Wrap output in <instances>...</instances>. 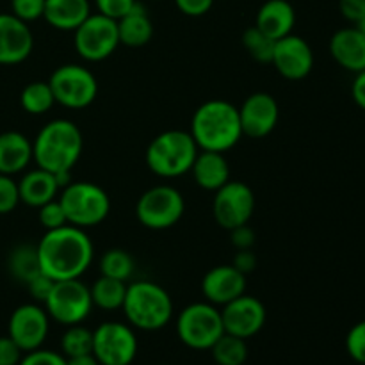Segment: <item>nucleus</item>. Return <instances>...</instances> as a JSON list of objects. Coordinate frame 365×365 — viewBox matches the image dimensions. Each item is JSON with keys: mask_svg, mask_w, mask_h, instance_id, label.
<instances>
[{"mask_svg": "<svg viewBox=\"0 0 365 365\" xmlns=\"http://www.w3.org/2000/svg\"><path fill=\"white\" fill-rule=\"evenodd\" d=\"M116 21L120 45L139 48V46L148 45L150 39L153 38V24L150 20L148 11L141 2H135V6Z\"/></svg>", "mask_w": 365, "mask_h": 365, "instance_id": "obj_26", "label": "nucleus"}, {"mask_svg": "<svg viewBox=\"0 0 365 365\" xmlns=\"http://www.w3.org/2000/svg\"><path fill=\"white\" fill-rule=\"evenodd\" d=\"M66 365H100L98 360L95 359L93 353H88V355H78L71 356V359H66Z\"/></svg>", "mask_w": 365, "mask_h": 365, "instance_id": "obj_47", "label": "nucleus"}, {"mask_svg": "<svg viewBox=\"0 0 365 365\" xmlns=\"http://www.w3.org/2000/svg\"><path fill=\"white\" fill-rule=\"evenodd\" d=\"M280 118V109L274 96L269 93H253L239 107L242 135L253 139H262L274 130Z\"/></svg>", "mask_w": 365, "mask_h": 365, "instance_id": "obj_17", "label": "nucleus"}, {"mask_svg": "<svg viewBox=\"0 0 365 365\" xmlns=\"http://www.w3.org/2000/svg\"><path fill=\"white\" fill-rule=\"evenodd\" d=\"M135 2L138 0H95L98 13L113 20H120L121 16H125L135 6Z\"/></svg>", "mask_w": 365, "mask_h": 365, "instance_id": "obj_39", "label": "nucleus"}, {"mask_svg": "<svg viewBox=\"0 0 365 365\" xmlns=\"http://www.w3.org/2000/svg\"><path fill=\"white\" fill-rule=\"evenodd\" d=\"M175 6L185 16L198 18L212 9L214 0H175Z\"/></svg>", "mask_w": 365, "mask_h": 365, "instance_id": "obj_41", "label": "nucleus"}, {"mask_svg": "<svg viewBox=\"0 0 365 365\" xmlns=\"http://www.w3.org/2000/svg\"><path fill=\"white\" fill-rule=\"evenodd\" d=\"M91 14L89 0H45L43 18L57 31L73 32Z\"/></svg>", "mask_w": 365, "mask_h": 365, "instance_id": "obj_24", "label": "nucleus"}, {"mask_svg": "<svg viewBox=\"0 0 365 365\" xmlns=\"http://www.w3.org/2000/svg\"><path fill=\"white\" fill-rule=\"evenodd\" d=\"M189 134L200 150L228 152L242 138L239 109L227 100H209L192 114Z\"/></svg>", "mask_w": 365, "mask_h": 365, "instance_id": "obj_2", "label": "nucleus"}, {"mask_svg": "<svg viewBox=\"0 0 365 365\" xmlns=\"http://www.w3.org/2000/svg\"><path fill=\"white\" fill-rule=\"evenodd\" d=\"M91 292L93 307H98L103 312H113L123 307L125 294H127V284L116 278L100 277L95 284L89 287Z\"/></svg>", "mask_w": 365, "mask_h": 365, "instance_id": "obj_28", "label": "nucleus"}, {"mask_svg": "<svg viewBox=\"0 0 365 365\" xmlns=\"http://www.w3.org/2000/svg\"><path fill=\"white\" fill-rule=\"evenodd\" d=\"M59 191L61 187L56 180V175L43 168L27 171L18 182L20 202L29 207H34V209H39L45 203L56 200Z\"/></svg>", "mask_w": 365, "mask_h": 365, "instance_id": "obj_22", "label": "nucleus"}, {"mask_svg": "<svg viewBox=\"0 0 365 365\" xmlns=\"http://www.w3.org/2000/svg\"><path fill=\"white\" fill-rule=\"evenodd\" d=\"M21 356H24V351L9 335L0 337V365H18Z\"/></svg>", "mask_w": 365, "mask_h": 365, "instance_id": "obj_42", "label": "nucleus"}, {"mask_svg": "<svg viewBox=\"0 0 365 365\" xmlns=\"http://www.w3.org/2000/svg\"><path fill=\"white\" fill-rule=\"evenodd\" d=\"M84 150L82 132L73 121H48L32 141V160L50 173L71 171Z\"/></svg>", "mask_w": 365, "mask_h": 365, "instance_id": "obj_3", "label": "nucleus"}, {"mask_svg": "<svg viewBox=\"0 0 365 365\" xmlns=\"http://www.w3.org/2000/svg\"><path fill=\"white\" fill-rule=\"evenodd\" d=\"M45 0H11V13L21 21H36L43 18Z\"/></svg>", "mask_w": 365, "mask_h": 365, "instance_id": "obj_37", "label": "nucleus"}, {"mask_svg": "<svg viewBox=\"0 0 365 365\" xmlns=\"http://www.w3.org/2000/svg\"><path fill=\"white\" fill-rule=\"evenodd\" d=\"M230 239L235 250H252L255 245V232L248 225H241L237 228H232Z\"/></svg>", "mask_w": 365, "mask_h": 365, "instance_id": "obj_43", "label": "nucleus"}, {"mask_svg": "<svg viewBox=\"0 0 365 365\" xmlns=\"http://www.w3.org/2000/svg\"><path fill=\"white\" fill-rule=\"evenodd\" d=\"M242 45H245L250 57L255 59L257 63L271 64L274 50V39H271L269 36L264 34V32L260 31V29H257L255 25H252V27H248L245 31V34H242Z\"/></svg>", "mask_w": 365, "mask_h": 365, "instance_id": "obj_33", "label": "nucleus"}, {"mask_svg": "<svg viewBox=\"0 0 365 365\" xmlns=\"http://www.w3.org/2000/svg\"><path fill=\"white\" fill-rule=\"evenodd\" d=\"M266 307L255 296L241 294L223 305L221 319H223L225 334L235 335L241 339H250L259 334L266 324Z\"/></svg>", "mask_w": 365, "mask_h": 365, "instance_id": "obj_15", "label": "nucleus"}, {"mask_svg": "<svg viewBox=\"0 0 365 365\" xmlns=\"http://www.w3.org/2000/svg\"><path fill=\"white\" fill-rule=\"evenodd\" d=\"M339 11L351 24H359L365 16V0H339Z\"/></svg>", "mask_w": 365, "mask_h": 365, "instance_id": "obj_44", "label": "nucleus"}, {"mask_svg": "<svg viewBox=\"0 0 365 365\" xmlns=\"http://www.w3.org/2000/svg\"><path fill=\"white\" fill-rule=\"evenodd\" d=\"M223 334L221 310L209 302L191 303L177 317L178 339L196 351H209Z\"/></svg>", "mask_w": 365, "mask_h": 365, "instance_id": "obj_7", "label": "nucleus"}, {"mask_svg": "<svg viewBox=\"0 0 365 365\" xmlns=\"http://www.w3.org/2000/svg\"><path fill=\"white\" fill-rule=\"evenodd\" d=\"M59 202L66 214L68 225L91 228L103 223L110 212V198L100 185L93 182H73L61 189Z\"/></svg>", "mask_w": 365, "mask_h": 365, "instance_id": "obj_6", "label": "nucleus"}, {"mask_svg": "<svg viewBox=\"0 0 365 365\" xmlns=\"http://www.w3.org/2000/svg\"><path fill=\"white\" fill-rule=\"evenodd\" d=\"M294 25L296 11L287 0H266L255 18V27L274 41L292 34Z\"/></svg>", "mask_w": 365, "mask_h": 365, "instance_id": "obj_21", "label": "nucleus"}, {"mask_svg": "<svg viewBox=\"0 0 365 365\" xmlns=\"http://www.w3.org/2000/svg\"><path fill=\"white\" fill-rule=\"evenodd\" d=\"M271 64L287 81H302L314 68V50L302 36L289 34L274 41Z\"/></svg>", "mask_w": 365, "mask_h": 365, "instance_id": "obj_16", "label": "nucleus"}, {"mask_svg": "<svg viewBox=\"0 0 365 365\" xmlns=\"http://www.w3.org/2000/svg\"><path fill=\"white\" fill-rule=\"evenodd\" d=\"M346 351L356 364L365 365V321L356 323L346 335Z\"/></svg>", "mask_w": 365, "mask_h": 365, "instance_id": "obj_36", "label": "nucleus"}, {"mask_svg": "<svg viewBox=\"0 0 365 365\" xmlns=\"http://www.w3.org/2000/svg\"><path fill=\"white\" fill-rule=\"evenodd\" d=\"M48 84L56 103L66 109H86L98 95V81L82 64H63L50 75Z\"/></svg>", "mask_w": 365, "mask_h": 365, "instance_id": "obj_9", "label": "nucleus"}, {"mask_svg": "<svg viewBox=\"0 0 365 365\" xmlns=\"http://www.w3.org/2000/svg\"><path fill=\"white\" fill-rule=\"evenodd\" d=\"M32 163V141L21 132L9 130L0 134V173H21Z\"/></svg>", "mask_w": 365, "mask_h": 365, "instance_id": "obj_25", "label": "nucleus"}, {"mask_svg": "<svg viewBox=\"0 0 365 365\" xmlns=\"http://www.w3.org/2000/svg\"><path fill=\"white\" fill-rule=\"evenodd\" d=\"M36 246L41 271L53 282L81 278L89 269L95 257L89 235L84 228L73 225L46 230Z\"/></svg>", "mask_w": 365, "mask_h": 365, "instance_id": "obj_1", "label": "nucleus"}, {"mask_svg": "<svg viewBox=\"0 0 365 365\" xmlns=\"http://www.w3.org/2000/svg\"><path fill=\"white\" fill-rule=\"evenodd\" d=\"M20 103L25 113L39 116V114L48 113L56 106V98H53V91L48 82H31L21 91Z\"/></svg>", "mask_w": 365, "mask_h": 365, "instance_id": "obj_30", "label": "nucleus"}, {"mask_svg": "<svg viewBox=\"0 0 365 365\" xmlns=\"http://www.w3.org/2000/svg\"><path fill=\"white\" fill-rule=\"evenodd\" d=\"M39 223L46 228V230H56V228L64 227L68 225L66 214H64L63 205H61L59 198L52 200V202L45 203V205L39 207Z\"/></svg>", "mask_w": 365, "mask_h": 365, "instance_id": "obj_35", "label": "nucleus"}, {"mask_svg": "<svg viewBox=\"0 0 365 365\" xmlns=\"http://www.w3.org/2000/svg\"><path fill=\"white\" fill-rule=\"evenodd\" d=\"M330 53L339 66L360 73L365 70V34L356 27H346L330 39Z\"/></svg>", "mask_w": 365, "mask_h": 365, "instance_id": "obj_20", "label": "nucleus"}, {"mask_svg": "<svg viewBox=\"0 0 365 365\" xmlns=\"http://www.w3.org/2000/svg\"><path fill=\"white\" fill-rule=\"evenodd\" d=\"M121 310L128 324L143 331H157L173 317V299L159 284L141 280L127 285Z\"/></svg>", "mask_w": 365, "mask_h": 365, "instance_id": "obj_4", "label": "nucleus"}, {"mask_svg": "<svg viewBox=\"0 0 365 365\" xmlns=\"http://www.w3.org/2000/svg\"><path fill=\"white\" fill-rule=\"evenodd\" d=\"M246 292V274L234 266H216L202 280V294L212 305H227Z\"/></svg>", "mask_w": 365, "mask_h": 365, "instance_id": "obj_19", "label": "nucleus"}, {"mask_svg": "<svg viewBox=\"0 0 365 365\" xmlns=\"http://www.w3.org/2000/svg\"><path fill=\"white\" fill-rule=\"evenodd\" d=\"M34 38L25 21L13 13H0V64L13 66L29 59Z\"/></svg>", "mask_w": 365, "mask_h": 365, "instance_id": "obj_18", "label": "nucleus"}, {"mask_svg": "<svg viewBox=\"0 0 365 365\" xmlns=\"http://www.w3.org/2000/svg\"><path fill=\"white\" fill-rule=\"evenodd\" d=\"M185 202L180 191L171 185H155L139 196L135 216L150 230H168L182 220Z\"/></svg>", "mask_w": 365, "mask_h": 365, "instance_id": "obj_8", "label": "nucleus"}, {"mask_svg": "<svg viewBox=\"0 0 365 365\" xmlns=\"http://www.w3.org/2000/svg\"><path fill=\"white\" fill-rule=\"evenodd\" d=\"M18 365H66V356L63 353L38 348L34 351L24 353Z\"/></svg>", "mask_w": 365, "mask_h": 365, "instance_id": "obj_38", "label": "nucleus"}, {"mask_svg": "<svg viewBox=\"0 0 365 365\" xmlns=\"http://www.w3.org/2000/svg\"><path fill=\"white\" fill-rule=\"evenodd\" d=\"M50 328V316L45 307L38 303H25L16 307L9 317L7 335L20 346L24 353L41 348Z\"/></svg>", "mask_w": 365, "mask_h": 365, "instance_id": "obj_14", "label": "nucleus"}, {"mask_svg": "<svg viewBox=\"0 0 365 365\" xmlns=\"http://www.w3.org/2000/svg\"><path fill=\"white\" fill-rule=\"evenodd\" d=\"M138 349V337L130 324L106 321L93 331V355L100 365H130Z\"/></svg>", "mask_w": 365, "mask_h": 365, "instance_id": "obj_12", "label": "nucleus"}, {"mask_svg": "<svg viewBox=\"0 0 365 365\" xmlns=\"http://www.w3.org/2000/svg\"><path fill=\"white\" fill-rule=\"evenodd\" d=\"M355 27H356V29H359V31H360V32H362V34H365V16L362 18V20H360V21H359V24H356V25H355Z\"/></svg>", "mask_w": 365, "mask_h": 365, "instance_id": "obj_48", "label": "nucleus"}, {"mask_svg": "<svg viewBox=\"0 0 365 365\" xmlns=\"http://www.w3.org/2000/svg\"><path fill=\"white\" fill-rule=\"evenodd\" d=\"M191 173L196 184L205 191L216 192L230 180V166H228L225 153L209 152V150H200L191 168Z\"/></svg>", "mask_w": 365, "mask_h": 365, "instance_id": "obj_23", "label": "nucleus"}, {"mask_svg": "<svg viewBox=\"0 0 365 365\" xmlns=\"http://www.w3.org/2000/svg\"><path fill=\"white\" fill-rule=\"evenodd\" d=\"M209 351L212 353L214 362L217 365H245L248 359V346L245 339L230 334L221 335Z\"/></svg>", "mask_w": 365, "mask_h": 365, "instance_id": "obj_29", "label": "nucleus"}, {"mask_svg": "<svg viewBox=\"0 0 365 365\" xmlns=\"http://www.w3.org/2000/svg\"><path fill=\"white\" fill-rule=\"evenodd\" d=\"M50 319L63 327L82 324L91 314L93 299L89 287L78 278L75 280L53 282L48 298L43 303Z\"/></svg>", "mask_w": 365, "mask_h": 365, "instance_id": "obj_11", "label": "nucleus"}, {"mask_svg": "<svg viewBox=\"0 0 365 365\" xmlns=\"http://www.w3.org/2000/svg\"><path fill=\"white\" fill-rule=\"evenodd\" d=\"M355 81H353L351 86V96L355 100L356 106L360 109L365 110V70L360 71V73H355Z\"/></svg>", "mask_w": 365, "mask_h": 365, "instance_id": "obj_46", "label": "nucleus"}, {"mask_svg": "<svg viewBox=\"0 0 365 365\" xmlns=\"http://www.w3.org/2000/svg\"><path fill=\"white\" fill-rule=\"evenodd\" d=\"M61 353L66 359L93 353V331L82 324H71L61 337Z\"/></svg>", "mask_w": 365, "mask_h": 365, "instance_id": "obj_32", "label": "nucleus"}, {"mask_svg": "<svg viewBox=\"0 0 365 365\" xmlns=\"http://www.w3.org/2000/svg\"><path fill=\"white\" fill-rule=\"evenodd\" d=\"M214 220L221 228L230 232L241 225H248L255 212V195L248 184L228 180L216 191L212 202Z\"/></svg>", "mask_w": 365, "mask_h": 365, "instance_id": "obj_13", "label": "nucleus"}, {"mask_svg": "<svg viewBox=\"0 0 365 365\" xmlns=\"http://www.w3.org/2000/svg\"><path fill=\"white\" fill-rule=\"evenodd\" d=\"M232 266H234L235 269L241 271L242 274L252 273V271H255V267H257L255 253H253L252 250H237Z\"/></svg>", "mask_w": 365, "mask_h": 365, "instance_id": "obj_45", "label": "nucleus"}, {"mask_svg": "<svg viewBox=\"0 0 365 365\" xmlns=\"http://www.w3.org/2000/svg\"><path fill=\"white\" fill-rule=\"evenodd\" d=\"M18 203H20L18 182H14L11 175L0 173V216L13 212Z\"/></svg>", "mask_w": 365, "mask_h": 365, "instance_id": "obj_34", "label": "nucleus"}, {"mask_svg": "<svg viewBox=\"0 0 365 365\" xmlns=\"http://www.w3.org/2000/svg\"><path fill=\"white\" fill-rule=\"evenodd\" d=\"M134 267L135 264L130 253L120 248L107 250L100 259V273L121 282H127L134 274Z\"/></svg>", "mask_w": 365, "mask_h": 365, "instance_id": "obj_31", "label": "nucleus"}, {"mask_svg": "<svg viewBox=\"0 0 365 365\" xmlns=\"http://www.w3.org/2000/svg\"><path fill=\"white\" fill-rule=\"evenodd\" d=\"M7 271L14 280L24 285H27L32 278L43 273L41 264H39L38 246L18 245L16 248L11 250L9 257H7Z\"/></svg>", "mask_w": 365, "mask_h": 365, "instance_id": "obj_27", "label": "nucleus"}, {"mask_svg": "<svg viewBox=\"0 0 365 365\" xmlns=\"http://www.w3.org/2000/svg\"><path fill=\"white\" fill-rule=\"evenodd\" d=\"M120 45L118 21L106 14H89L73 31L75 52L89 63L109 59Z\"/></svg>", "mask_w": 365, "mask_h": 365, "instance_id": "obj_10", "label": "nucleus"}, {"mask_svg": "<svg viewBox=\"0 0 365 365\" xmlns=\"http://www.w3.org/2000/svg\"><path fill=\"white\" fill-rule=\"evenodd\" d=\"M198 152L189 132L166 130L153 138L146 148V166L160 178H177L191 171Z\"/></svg>", "mask_w": 365, "mask_h": 365, "instance_id": "obj_5", "label": "nucleus"}, {"mask_svg": "<svg viewBox=\"0 0 365 365\" xmlns=\"http://www.w3.org/2000/svg\"><path fill=\"white\" fill-rule=\"evenodd\" d=\"M52 287H53V280L50 277H46L45 273H39L38 277L32 278V280L27 284V289L29 292H31L32 299L38 302L39 305H43V303L46 302Z\"/></svg>", "mask_w": 365, "mask_h": 365, "instance_id": "obj_40", "label": "nucleus"}]
</instances>
